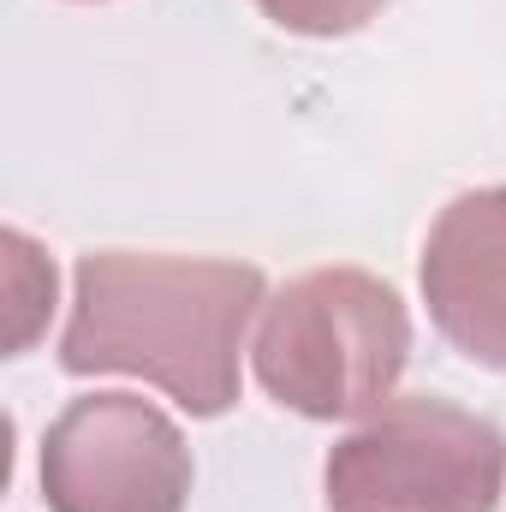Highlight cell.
Instances as JSON below:
<instances>
[{
	"label": "cell",
	"instance_id": "7",
	"mask_svg": "<svg viewBox=\"0 0 506 512\" xmlns=\"http://www.w3.org/2000/svg\"><path fill=\"white\" fill-rule=\"evenodd\" d=\"M387 0H256V12L292 36H352L381 18Z\"/></svg>",
	"mask_w": 506,
	"mask_h": 512
},
{
	"label": "cell",
	"instance_id": "4",
	"mask_svg": "<svg viewBox=\"0 0 506 512\" xmlns=\"http://www.w3.org/2000/svg\"><path fill=\"white\" fill-rule=\"evenodd\" d=\"M191 447L143 393H84L42 435L48 512H185Z\"/></svg>",
	"mask_w": 506,
	"mask_h": 512
},
{
	"label": "cell",
	"instance_id": "1",
	"mask_svg": "<svg viewBox=\"0 0 506 512\" xmlns=\"http://www.w3.org/2000/svg\"><path fill=\"white\" fill-rule=\"evenodd\" d=\"M268 298L256 262L173 251H90L72 268L66 376H137L191 417L239 405L245 328Z\"/></svg>",
	"mask_w": 506,
	"mask_h": 512
},
{
	"label": "cell",
	"instance_id": "3",
	"mask_svg": "<svg viewBox=\"0 0 506 512\" xmlns=\"http://www.w3.org/2000/svg\"><path fill=\"white\" fill-rule=\"evenodd\" d=\"M328 512H495L506 435L453 399L405 393L370 411L322 465Z\"/></svg>",
	"mask_w": 506,
	"mask_h": 512
},
{
	"label": "cell",
	"instance_id": "6",
	"mask_svg": "<svg viewBox=\"0 0 506 512\" xmlns=\"http://www.w3.org/2000/svg\"><path fill=\"white\" fill-rule=\"evenodd\" d=\"M6 358H24L54 310V262L18 227H6Z\"/></svg>",
	"mask_w": 506,
	"mask_h": 512
},
{
	"label": "cell",
	"instance_id": "5",
	"mask_svg": "<svg viewBox=\"0 0 506 512\" xmlns=\"http://www.w3.org/2000/svg\"><path fill=\"white\" fill-rule=\"evenodd\" d=\"M417 280L435 334L506 376V185L465 191L435 215Z\"/></svg>",
	"mask_w": 506,
	"mask_h": 512
},
{
	"label": "cell",
	"instance_id": "2",
	"mask_svg": "<svg viewBox=\"0 0 506 512\" xmlns=\"http://www.w3.org/2000/svg\"><path fill=\"white\" fill-rule=\"evenodd\" d=\"M251 358L262 393L298 417H370L411 364V310L370 268H310L262 304Z\"/></svg>",
	"mask_w": 506,
	"mask_h": 512
}]
</instances>
